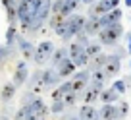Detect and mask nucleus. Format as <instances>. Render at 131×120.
I'll return each instance as SVG.
<instances>
[{"mask_svg":"<svg viewBox=\"0 0 131 120\" xmlns=\"http://www.w3.org/2000/svg\"><path fill=\"white\" fill-rule=\"evenodd\" d=\"M98 116L102 120H116L118 118V107H114L112 103H104V107L100 108Z\"/></svg>","mask_w":131,"mask_h":120,"instance_id":"nucleus-12","label":"nucleus"},{"mask_svg":"<svg viewBox=\"0 0 131 120\" xmlns=\"http://www.w3.org/2000/svg\"><path fill=\"white\" fill-rule=\"evenodd\" d=\"M119 0H100L98 4H94V8L91 10V14L93 16H102V14L110 12L112 8H118Z\"/></svg>","mask_w":131,"mask_h":120,"instance_id":"nucleus-5","label":"nucleus"},{"mask_svg":"<svg viewBox=\"0 0 131 120\" xmlns=\"http://www.w3.org/2000/svg\"><path fill=\"white\" fill-rule=\"evenodd\" d=\"M127 110H129V105H127V103H122V105H119V108H118V118H119V116H125Z\"/></svg>","mask_w":131,"mask_h":120,"instance_id":"nucleus-33","label":"nucleus"},{"mask_svg":"<svg viewBox=\"0 0 131 120\" xmlns=\"http://www.w3.org/2000/svg\"><path fill=\"white\" fill-rule=\"evenodd\" d=\"M127 52H131V35H127Z\"/></svg>","mask_w":131,"mask_h":120,"instance_id":"nucleus-37","label":"nucleus"},{"mask_svg":"<svg viewBox=\"0 0 131 120\" xmlns=\"http://www.w3.org/2000/svg\"><path fill=\"white\" fill-rule=\"evenodd\" d=\"M71 60H73V64H75V66H87V64H89V60H91V56L85 52V49H83L81 52H79L77 56H73Z\"/></svg>","mask_w":131,"mask_h":120,"instance_id":"nucleus-20","label":"nucleus"},{"mask_svg":"<svg viewBox=\"0 0 131 120\" xmlns=\"http://www.w3.org/2000/svg\"><path fill=\"white\" fill-rule=\"evenodd\" d=\"M93 85H96V87H102V83H104V79H106V74H104L102 70H94V74H93Z\"/></svg>","mask_w":131,"mask_h":120,"instance_id":"nucleus-24","label":"nucleus"},{"mask_svg":"<svg viewBox=\"0 0 131 120\" xmlns=\"http://www.w3.org/2000/svg\"><path fill=\"white\" fill-rule=\"evenodd\" d=\"M50 4H52V0H41V2H39V6H37L35 16L41 17V20H45V17L50 14Z\"/></svg>","mask_w":131,"mask_h":120,"instance_id":"nucleus-14","label":"nucleus"},{"mask_svg":"<svg viewBox=\"0 0 131 120\" xmlns=\"http://www.w3.org/2000/svg\"><path fill=\"white\" fill-rule=\"evenodd\" d=\"M68 120H77V118H73V116H71V118H68Z\"/></svg>","mask_w":131,"mask_h":120,"instance_id":"nucleus-40","label":"nucleus"},{"mask_svg":"<svg viewBox=\"0 0 131 120\" xmlns=\"http://www.w3.org/2000/svg\"><path fill=\"white\" fill-rule=\"evenodd\" d=\"M64 107H66V105L62 103V99H58V101H52V107H50V110H52L54 114H60V112L64 110Z\"/></svg>","mask_w":131,"mask_h":120,"instance_id":"nucleus-28","label":"nucleus"},{"mask_svg":"<svg viewBox=\"0 0 131 120\" xmlns=\"http://www.w3.org/2000/svg\"><path fill=\"white\" fill-rule=\"evenodd\" d=\"M42 85H45V81H42V74H35V78H33V81H31V93H39Z\"/></svg>","mask_w":131,"mask_h":120,"instance_id":"nucleus-21","label":"nucleus"},{"mask_svg":"<svg viewBox=\"0 0 131 120\" xmlns=\"http://www.w3.org/2000/svg\"><path fill=\"white\" fill-rule=\"evenodd\" d=\"M0 120H8V118H0Z\"/></svg>","mask_w":131,"mask_h":120,"instance_id":"nucleus-41","label":"nucleus"},{"mask_svg":"<svg viewBox=\"0 0 131 120\" xmlns=\"http://www.w3.org/2000/svg\"><path fill=\"white\" fill-rule=\"evenodd\" d=\"M79 120H100V116L96 108L91 107V103H85V107H81L79 110Z\"/></svg>","mask_w":131,"mask_h":120,"instance_id":"nucleus-11","label":"nucleus"},{"mask_svg":"<svg viewBox=\"0 0 131 120\" xmlns=\"http://www.w3.org/2000/svg\"><path fill=\"white\" fill-rule=\"evenodd\" d=\"M58 72L56 70H46V72H42V81H45V85H54V83L58 81Z\"/></svg>","mask_w":131,"mask_h":120,"instance_id":"nucleus-18","label":"nucleus"},{"mask_svg":"<svg viewBox=\"0 0 131 120\" xmlns=\"http://www.w3.org/2000/svg\"><path fill=\"white\" fill-rule=\"evenodd\" d=\"M85 52L89 54V56H94V54H98V52H100V45H89V43H87Z\"/></svg>","mask_w":131,"mask_h":120,"instance_id":"nucleus-29","label":"nucleus"},{"mask_svg":"<svg viewBox=\"0 0 131 120\" xmlns=\"http://www.w3.org/2000/svg\"><path fill=\"white\" fill-rule=\"evenodd\" d=\"M89 72H79V74H75V78L71 79V91H75V93H79V91H83L87 87V81H89Z\"/></svg>","mask_w":131,"mask_h":120,"instance_id":"nucleus-7","label":"nucleus"},{"mask_svg":"<svg viewBox=\"0 0 131 120\" xmlns=\"http://www.w3.org/2000/svg\"><path fill=\"white\" fill-rule=\"evenodd\" d=\"M75 64H73V60L71 58H64L60 64H58V76L60 78H66V76H71L75 72Z\"/></svg>","mask_w":131,"mask_h":120,"instance_id":"nucleus-10","label":"nucleus"},{"mask_svg":"<svg viewBox=\"0 0 131 120\" xmlns=\"http://www.w3.org/2000/svg\"><path fill=\"white\" fill-rule=\"evenodd\" d=\"M54 52V45L50 41H42L41 45L35 49V52H33V58H35V62L37 64H45L46 58L50 56V54Z\"/></svg>","mask_w":131,"mask_h":120,"instance_id":"nucleus-3","label":"nucleus"},{"mask_svg":"<svg viewBox=\"0 0 131 120\" xmlns=\"http://www.w3.org/2000/svg\"><path fill=\"white\" fill-rule=\"evenodd\" d=\"M129 64H131V62H129Z\"/></svg>","mask_w":131,"mask_h":120,"instance_id":"nucleus-42","label":"nucleus"},{"mask_svg":"<svg viewBox=\"0 0 131 120\" xmlns=\"http://www.w3.org/2000/svg\"><path fill=\"white\" fill-rule=\"evenodd\" d=\"M60 91H62V93H68V91H71V81H66V83H62V85H60Z\"/></svg>","mask_w":131,"mask_h":120,"instance_id":"nucleus-34","label":"nucleus"},{"mask_svg":"<svg viewBox=\"0 0 131 120\" xmlns=\"http://www.w3.org/2000/svg\"><path fill=\"white\" fill-rule=\"evenodd\" d=\"M100 29H102V25H100L98 16H91L89 20H85V27H83V31H85L87 35H96Z\"/></svg>","mask_w":131,"mask_h":120,"instance_id":"nucleus-9","label":"nucleus"},{"mask_svg":"<svg viewBox=\"0 0 131 120\" xmlns=\"http://www.w3.org/2000/svg\"><path fill=\"white\" fill-rule=\"evenodd\" d=\"M64 58H68V50H66V49L54 50V52H52V64H54V66H58V64H60Z\"/></svg>","mask_w":131,"mask_h":120,"instance_id":"nucleus-22","label":"nucleus"},{"mask_svg":"<svg viewBox=\"0 0 131 120\" xmlns=\"http://www.w3.org/2000/svg\"><path fill=\"white\" fill-rule=\"evenodd\" d=\"M66 33H64V37L62 39H70V37H73L75 33H79V31H83V27H85V17L83 16H71V20H68L66 21Z\"/></svg>","mask_w":131,"mask_h":120,"instance_id":"nucleus-2","label":"nucleus"},{"mask_svg":"<svg viewBox=\"0 0 131 120\" xmlns=\"http://www.w3.org/2000/svg\"><path fill=\"white\" fill-rule=\"evenodd\" d=\"M14 39H16V27H14V25H10L8 31H6V43H8V45H12Z\"/></svg>","mask_w":131,"mask_h":120,"instance_id":"nucleus-30","label":"nucleus"},{"mask_svg":"<svg viewBox=\"0 0 131 120\" xmlns=\"http://www.w3.org/2000/svg\"><path fill=\"white\" fill-rule=\"evenodd\" d=\"M106 58L108 56H104V54H94V58H93V62H91V68L93 70H100V68L104 66V62H106Z\"/></svg>","mask_w":131,"mask_h":120,"instance_id":"nucleus-23","label":"nucleus"},{"mask_svg":"<svg viewBox=\"0 0 131 120\" xmlns=\"http://www.w3.org/2000/svg\"><path fill=\"white\" fill-rule=\"evenodd\" d=\"M17 43H19V50L23 52V56H25V58H31V56H33V52H35V49H33L31 43L25 41V39H19Z\"/></svg>","mask_w":131,"mask_h":120,"instance_id":"nucleus-19","label":"nucleus"},{"mask_svg":"<svg viewBox=\"0 0 131 120\" xmlns=\"http://www.w3.org/2000/svg\"><path fill=\"white\" fill-rule=\"evenodd\" d=\"M75 101H77V93H75V91H68V93H64V95H62V103H64L66 107L73 105Z\"/></svg>","mask_w":131,"mask_h":120,"instance_id":"nucleus-26","label":"nucleus"},{"mask_svg":"<svg viewBox=\"0 0 131 120\" xmlns=\"http://www.w3.org/2000/svg\"><path fill=\"white\" fill-rule=\"evenodd\" d=\"M8 52H10V50L6 49V47H4V49H0V62H2V60H4V58L8 56Z\"/></svg>","mask_w":131,"mask_h":120,"instance_id":"nucleus-36","label":"nucleus"},{"mask_svg":"<svg viewBox=\"0 0 131 120\" xmlns=\"http://www.w3.org/2000/svg\"><path fill=\"white\" fill-rule=\"evenodd\" d=\"M25 79H27V66L25 62H19L16 68V76H14V85H21L25 83Z\"/></svg>","mask_w":131,"mask_h":120,"instance_id":"nucleus-13","label":"nucleus"},{"mask_svg":"<svg viewBox=\"0 0 131 120\" xmlns=\"http://www.w3.org/2000/svg\"><path fill=\"white\" fill-rule=\"evenodd\" d=\"M81 2H85V4H91V2H94V0H81Z\"/></svg>","mask_w":131,"mask_h":120,"instance_id":"nucleus-38","label":"nucleus"},{"mask_svg":"<svg viewBox=\"0 0 131 120\" xmlns=\"http://www.w3.org/2000/svg\"><path fill=\"white\" fill-rule=\"evenodd\" d=\"M62 95H64V93L60 91V87H58L56 91H52V101H58V99H62Z\"/></svg>","mask_w":131,"mask_h":120,"instance_id":"nucleus-35","label":"nucleus"},{"mask_svg":"<svg viewBox=\"0 0 131 120\" xmlns=\"http://www.w3.org/2000/svg\"><path fill=\"white\" fill-rule=\"evenodd\" d=\"M125 6H131V0H125Z\"/></svg>","mask_w":131,"mask_h":120,"instance_id":"nucleus-39","label":"nucleus"},{"mask_svg":"<svg viewBox=\"0 0 131 120\" xmlns=\"http://www.w3.org/2000/svg\"><path fill=\"white\" fill-rule=\"evenodd\" d=\"M122 35H123V27L119 25V21L118 23H110V25H106V27H102L98 31V37H100V41L104 45H114Z\"/></svg>","mask_w":131,"mask_h":120,"instance_id":"nucleus-1","label":"nucleus"},{"mask_svg":"<svg viewBox=\"0 0 131 120\" xmlns=\"http://www.w3.org/2000/svg\"><path fill=\"white\" fill-rule=\"evenodd\" d=\"M83 49H85V47H83L79 41H77V43H71V45H70V49H68V54H70V56L73 58V56H77V54L81 52Z\"/></svg>","mask_w":131,"mask_h":120,"instance_id":"nucleus-27","label":"nucleus"},{"mask_svg":"<svg viewBox=\"0 0 131 120\" xmlns=\"http://www.w3.org/2000/svg\"><path fill=\"white\" fill-rule=\"evenodd\" d=\"M27 112H29V116H33V118H39V120H41L42 116L46 114V105L42 103V99H35V101H31V103H29Z\"/></svg>","mask_w":131,"mask_h":120,"instance_id":"nucleus-4","label":"nucleus"},{"mask_svg":"<svg viewBox=\"0 0 131 120\" xmlns=\"http://www.w3.org/2000/svg\"><path fill=\"white\" fill-rule=\"evenodd\" d=\"M62 4H64V0H54L52 4H50V12H52V14H60Z\"/></svg>","mask_w":131,"mask_h":120,"instance_id":"nucleus-31","label":"nucleus"},{"mask_svg":"<svg viewBox=\"0 0 131 120\" xmlns=\"http://www.w3.org/2000/svg\"><path fill=\"white\" fill-rule=\"evenodd\" d=\"M112 89L118 93H123L125 91V81H122V79H118V81H114V85H112Z\"/></svg>","mask_w":131,"mask_h":120,"instance_id":"nucleus-32","label":"nucleus"},{"mask_svg":"<svg viewBox=\"0 0 131 120\" xmlns=\"http://www.w3.org/2000/svg\"><path fill=\"white\" fill-rule=\"evenodd\" d=\"M98 20H100V25H102V27H106V25H110V23H118V21L122 20V12H119L118 8H112L110 12L98 16Z\"/></svg>","mask_w":131,"mask_h":120,"instance_id":"nucleus-8","label":"nucleus"},{"mask_svg":"<svg viewBox=\"0 0 131 120\" xmlns=\"http://www.w3.org/2000/svg\"><path fill=\"white\" fill-rule=\"evenodd\" d=\"M14 91H16V85H14V83H6V85L2 87V99H4V101L12 99V97H14Z\"/></svg>","mask_w":131,"mask_h":120,"instance_id":"nucleus-25","label":"nucleus"},{"mask_svg":"<svg viewBox=\"0 0 131 120\" xmlns=\"http://www.w3.org/2000/svg\"><path fill=\"white\" fill-rule=\"evenodd\" d=\"M79 2H81V0H64L60 14H62L64 17H68V16H70V14H71V12H73V10L79 6Z\"/></svg>","mask_w":131,"mask_h":120,"instance_id":"nucleus-15","label":"nucleus"},{"mask_svg":"<svg viewBox=\"0 0 131 120\" xmlns=\"http://www.w3.org/2000/svg\"><path fill=\"white\" fill-rule=\"evenodd\" d=\"M119 68H122L119 58L118 56H108L106 62H104V66H102V72L106 74V78H108V76H116L119 72Z\"/></svg>","mask_w":131,"mask_h":120,"instance_id":"nucleus-6","label":"nucleus"},{"mask_svg":"<svg viewBox=\"0 0 131 120\" xmlns=\"http://www.w3.org/2000/svg\"><path fill=\"white\" fill-rule=\"evenodd\" d=\"M118 91H114V89H106V91H100V95H98V99L102 101V103H116L118 101Z\"/></svg>","mask_w":131,"mask_h":120,"instance_id":"nucleus-17","label":"nucleus"},{"mask_svg":"<svg viewBox=\"0 0 131 120\" xmlns=\"http://www.w3.org/2000/svg\"><path fill=\"white\" fill-rule=\"evenodd\" d=\"M98 95H100V87L93 85V87H89V89L83 93V101H85V103H94V101L98 99Z\"/></svg>","mask_w":131,"mask_h":120,"instance_id":"nucleus-16","label":"nucleus"}]
</instances>
